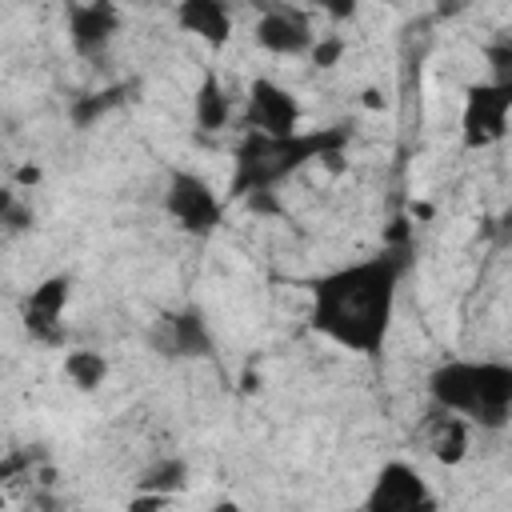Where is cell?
<instances>
[{
  "label": "cell",
  "instance_id": "obj_9",
  "mask_svg": "<svg viewBox=\"0 0 512 512\" xmlns=\"http://www.w3.org/2000/svg\"><path fill=\"white\" fill-rule=\"evenodd\" d=\"M64 308H68V276H48L24 300L20 320L40 344H60L64 340Z\"/></svg>",
  "mask_w": 512,
  "mask_h": 512
},
{
  "label": "cell",
  "instance_id": "obj_12",
  "mask_svg": "<svg viewBox=\"0 0 512 512\" xmlns=\"http://www.w3.org/2000/svg\"><path fill=\"white\" fill-rule=\"evenodd\" d=\"M168 356H212V332L196 308L168 316Z\"/></svg>",
  "mask_w": 512,
  "mask_h": 512
},
{
  "label": "cell",
  "instance_id": "obj_2",
  "mask_svg": "<svg viewBox=\"0 0 512 512\" xmlns=\"http://www.w3.org/2000/svg\"><path fill=\"white\" fill-rule=\"evenodd\" d=\"M348 132L344 128H324V132H288V136H264L248 132L244 144L236 148V172L228 192L248 196L260 188H276L284 176L300 172L308 160H324L332 152H344Z\"/></svg>",
  "mask_w": 512,
  "mask_h": 512
},
{
  "label": "cell",
  "instance_id": "obj_22",
  "mask_svg": "<svg viewBox=\"0 0 512 512\" xmlns=\"http://www.w3.org/2000/svg\"><path fill=\"white\" fill-rule=\"evenodd\" d=\"M364 104H368V108H384V96H380L376 88H368V92H364Z\"/></svg>",
  "mask_w": 512,
  "mask_h": 512
},
{
  "label": "cell",
  "instance_id": "obj_8",
  "mask_svg": "<svg viewBox=\"0 0 512 512\" xmlns=\"http://www.w3.org/2000/svg\"><path fill=\"white\" fill-rule=\"evenodd\" d=\"M120 32V12L112 0H84V4H68V40L80 56H104V48L112 44V36Z\"/></svg>",
  "mask_w": 512,
  "mask_h": 512
},
{
  "label": "cell",
  "instance_id": "obj_10",
  "mask_svg": "<svg viewBox=\"0 0 512 512\" xmlns=\"http://www.w3.org/2000/svg\"><path fill=\"white\" fill-rule=\"evenodd\" d=\"M256 44L264 52H272V56H300V52L312 48V28H308V20L300 12L272 8L256 24Z\"/></svg>",
  "mask_w": 512,
  "mask_h": 512
},
{
  "label": "cell",
  "instance_id": "obj_14",
  "mask_svg": "<svg viewBox=\"0 0 512 512\" xmlns=\"http://www.w3.org/2000/svg\"><path fill=\"white\" fill-rule=\"evenodd\" d=\"M192 112H196V124L204 132H216V128L228 124L232 108H228V96H224V84H220L216 72H204V80L196 88V100H192Z\"/></svg>",
  "mask_w": 512,
  "mask_h": 512
},
{
  "label": "cell",
  "instance_id": "obj_7",
  "mask_svg": "<svg viewBox=\"0 0 512 512\" xmlns=\"http://www.w3.org/2000/svg\"><path fill=\"white\" fill-rule=\"evenodd\" d=\"M248 128L264 132V136H288L300 132V104L288 88H280L276 80H256L248 88Z\"/></svg>",
  "mask_w": 512,
  "mask_h": 512
},
{
  "label": "cell",
  "instance_id": "obj_18",
  "mask_svg": "<svg viewBox=\"0 0 512 512\" xmlns=\"http://www.w3.org/2000/svg\"><path fill=\"white\" fill-rule=\"evenodd\" d=\"M312 64L316 68H332L340 56H344V40H312Z\"/></svg>",
  "mask_w": 512,
  "mask_h": 512
},
{
  "label": "cell",
  "instance_id": "obj_19",
  "mask_svg": "<svg viewBox=\"0 0 512 512\" xmlns=\"http://www.w3.org/2000/svg\"><path fill=\"white\" fill-rule=\"evenodd\" d=\"M488 60H492V68H496V80L512 84V80H508V68H512V44H508V40L492 44V48H488Z\"/></svg>",
  "mask_w": 512,
  "mask_h": 512
},
{
  "label": "cell",
  "instance_id": "obj_16",
  "mask_svg": "<svg viewBox=\"0 0 512 512\" xmlns=\"http://www.w3.org/2000/svg\"><path fill=\"white\" fill-rule=\"evenodd\" d=\"M184 476H188L184 460H160V464H152V468L140 476V488L160 492V496H172L176 488H184Z\"/></svg>",
  "mask_w": 512,
  "mask_h": 512
},
{
  "label": "cell",
  "instance_id": "obj_15",
  "mask_svg": "<svg viewBox=\"0 0 512 512\" xmlns=\"http://www.w3.org/2000/svg\"><path fill=\"white\" fill-rule=\"evenodd\" d=\"M64 376L80 388V392H96L104 380H108V360L92 348H76L64 356Z\"/></svg>",
  "mask_w": 512,
  "mask_h": 512
},
{
  "label": "cell",
  "instance_id": "obj_11",
  "mask_svg": "<svg viewBox=\"0 0 512 512\" xmlns=\"http://www.w3.org/2000/svg\"><path fill=\"white\" fill-rule=\"evenodd\" d=\"M176 20H180L184 32L200 36L208 48H224L228 36H232V16H228L224 0H180Z\"/></svg>",
  "mask_w": 512,
  "mask_h": 512
},
{
  "label": "cell",
  "instance_id": "obj_13",
  "mask_svg": "<svg viewBox=\"0 0 512 512\" xmlns=\"http://www.w3.org/2000/svg\"><path fill=\"white\" fill-rule=\"evenodd\" d=\"M428 448H432V456L440 464H460L464 452H468V420L464 416H452L448 408H436Z\"/></svg>",
  "mask_w": 512,
  "mask_h": 512
},
{
  "label": "cell",
  "instance_id": "obj_5",
  "mask_svg": "<svg viewBox=\"0 0 512 512\" xmlns=\"http://www.w3.org/2000/svg\"><path fill=\"white\" fill-rule=\"evenodd\" d=\"M508 108H512V84L492 80V84H472L464 96V120L460 136L468 148H488L504 136L508 128Z\"/></svg>",
  "mask_w": 512,
  "mask_h": 512
},
{
  "label": "cell",
  "instance_id": "obj_6",
  "mask_svg": "<svg viewBox=\"0 0 512 512\" xmlns=\"http://www.w3.org/2000/svg\"><path fill=\"white\" fill-rule=\"evenodd\" d=\"M364 508L368 512H428V508H436V500L412 464L388 460L376 472L372 492L364 496Z\"/></svg>",
  "mask_w": 512,
  "mask_h": 512
},
{
  "label": "cell",
  "instance_id": "obj_4",
  "mask_svg": "<svg viewBox=\"0 0 512 512\" xmlns=\"http://www.w3.org/2000/svg\"><path fill=\"white\" fill-rule=\"evenodd\" d=\"M164 208H168V216H172L184 232H192V236L216 232L220 212H224L220 200H216V192L208 188V180L196 176V172H188V168H172L168 192H164Z\"/></svg>",
  "mask_w": 512,
  "mask_h": 512
},
{
  "label": "cell",
  "instance_id": "obj_1",
  "mask_svg": "<svg viewBox=\"0 0 512 512\" xmlns=\"http://www.w3.org/2000/svg\"><path fill=\"white\" fill-rule=\"evenodd\" d=\"M404 268H408V244H388L368 260L320 276L312 284L308 324L344 352L376 356L392 328Z\"/></svg>",
  "mask_w": 512,
  "mask_h": 512
},
{
  "label": "cell",
  "instance_id": "obj_20",
  "mask_svg": "<svg viewBox=\"0 0 512 512\" xmlns=\"http://www.w3.org/2000/svg\"><path fill=\"white\" fill-rule=\"evenodd\" d=\"M316 4H320L332 20H348V16L356 12V4H360V0H316Z\"/></svg>",
  "mask_w": 512,
  "mask_h": 512
},
{
  "label": "cell",
  "instance_id": "obj_21",
  "mask_svg": "<svg viewBox=\"0 0 512 512\" xmlns=\"http://www.w3.org/2000/svg\"><path fill=\"white\" fill-rule=\"evenodd\" d=\"M16 180H20V184H36V180H40V168H20Z\"/></svg>",
  "mask_w": 512,
  "mask_h": 512
},
{
  "label": "cell",
  "instance_id": "obj_3",
  "mask_svg": "<svg viewBox=\"0 0 512 512\" xmlns=\"http://www.w3.org/2000/svg\"><path fill=\"white\" fill-rule=\"evenodd\" d=\"M428 392L436 408L480 428H504L512 416V368L500 360H448L428 376Z\"/></svg>",
  "mask_w": 512,
  "mask_h": 512
},
{
  "label": "cell",
  "instance_id": "obj_17",
  "mask_svg": "<svg viewBox=\"0 0 512 512\" xmlns=\"http://www.w3.org/2000/svg\"><path fill=\"white\" fill-rule=\"evenodd\" d=\"M120 104V88H108V92H92V96H80L76 104H72V124H80V128H88L92 120H100L108 108H116Z\"/></svg>",
  "mask_w": 512,
  "mask_h": 512
}]
</instances>
